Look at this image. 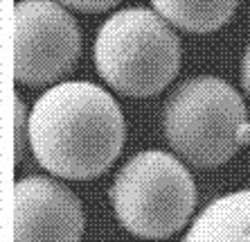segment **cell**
Returning a JSON list of instances; mask_svg holds the SVG:
<instances>
[{
    "instance_id": "obj_8",
    "label": "cell",
    "mask_w": 250,
    "mask_h": 242,
    "mask_svg": "<svg viewBox=\"0 0 250 242\" xmlns=\"http://www.w3.org/2000/svg\"><path fill=\"white\" fill-rule=\"evenodd\" d=\"M167 23L187 32H214L232 18L239 0H151Z\"/></svg>"
},
{
    "instance_id": "obj_7",
    "label": "cell",
    "mask_w": 250,
    "mask_h": 242,
    "mask_svg": "<svg viewBox=\"0 0 250 242\" xmlns=\"http://www.w3.org/2000/svg\"><path fill=\"white\" fill-rule=\"evenodd\" d=\"M183 242H250V188L208 204Z\"/></svg>"
},
{
    "instance_id": "obj_9",
    "label": "cell",
    "mask_w": 250,
    "mask_h": 242,
    "mask_svg": "<svg viewBox=\"0 0 250 242\" xmlns=\"http://www.w3.org/2000/svg\"><path fill=\"white\" fill-rule=\"evenodd\" d=\"M25 127H29V120L25 113L23 100L16 95V163H21L25 156V143L29 136V131H25Z\"/></svg>"
},
{
    "instance_id": "obj_1",
    "label": "cell",
    "mask_w": 250,
    "mask_h": 242,
    "mask_svg": "<svg viewBox=\"0 0 250 242\" xmlns=\"http://www.w3.org/2000/svg\"><path fill=\"white\" fill-rule=\"evenodd\" d=\"M27 131L39 166L75 181L108 170L126 138L113 95L90 82H61L45 91L32 106Z\"/></svg>"
},
{
    "instance_id": "obj_10",
    "label": "cell",
    "mask_w": 250,
    "mask_h": 242,
    "mask_svg": "<svg viewBox=\"0 0 250 242\" xmlns=\"http://www.w3.org/2000/svg\"><path fill=\"white\" fill-rule=\"evenodd\" d=\"M63 2L65 7H72V9H79V12H86V14H95V12H106L115 7L120 0H59Z\"/></svg>"
},
{
    "instance_id": "obj_3",
    "label": "cell",
    "mask_w": 250,
    "mask_h": 242,
    "mask_svg": "<svg viewBox=\"0 0 250 242\" xmlns=\"http://www.w3.org/2000/svg\"><path fill=\"white\" fill-rule=\"evenodd\" d=\"M95 68L117 93L149 97L178 75L181 41L153 9H120L97 32Z\"/></svg>"
},
{
    "instance_id": "obj_4",
    "label": "cell",
    "mask_w": 250,
    "mask_h": 242,
    "mask_svg": "<svg viewBox=\"0 0 250 242\" xmlns=\"http://www.w3.org/2000/svg\"><path fill=\"white\" fill-rule=\"evenodd\" d=\"M113 211L138 238L174 236L196 208V186L181 161L160 149H145L124 163L111 190Z\"/></svg>"
},
{
    "instance_id": "obj_2",
    "label": "cell",
    "mask_w": 250,
    "mask_h": 242,
    "mask_svg": "<svg viewBox=\"0 0 250 242\" xmlns=\"http://www.w3.org/2000/svg\"><path fill=\"white\" fill-rule=\"evenodd\" d=\"M167 143L196 168H216L250 143L241 95L219 77H192L178 84L163 111Z\"/></svg>"
},
{
    "instance_id": "obj_5",
    "label": "cell",
    "mask_w": 250,
    "mask_h": 242,
    "mask_svg": "<svg viewBox=\"0 0 250 242\" xmlns=\"http://www.w3.org/2000/svg\"><path fill=\"white\" fill-rule=\"evenodd\" d=\"M82 52L77 21L54 0H21L14 9V77L25 86L59 82Z\"/></svg>"
},
{
    "instance_id": "obj_11",
    "label": "cell",
    "mask_w": 250,
    "mask_h": 242,
    "mask_svg": "<svg viewBox=\"0 0 250 242\" xmlns=\"http://www.w3.org/2000/svg\"><path fill=\"white\" fill-rule=\"evenodd\" d=\"M241 86L250 97V43L244 52V59H241Z\"/></svg>"
},
{
    "instance_id": "obj_6",
    "label": "cell",
    "mask_w": 250,
    "mask_h": 242,
    "mask_svg": "<svg viewBox=\"0 0 250 242\" xmlns=\"http://www.w3.org/2000/svg\"><path fill=\"white\" fill-rule=\"evenodd\" d=\"M83 208L72 190L47 177H25L14 188V242H79Z\"/></svg>"
}]
</instances>
